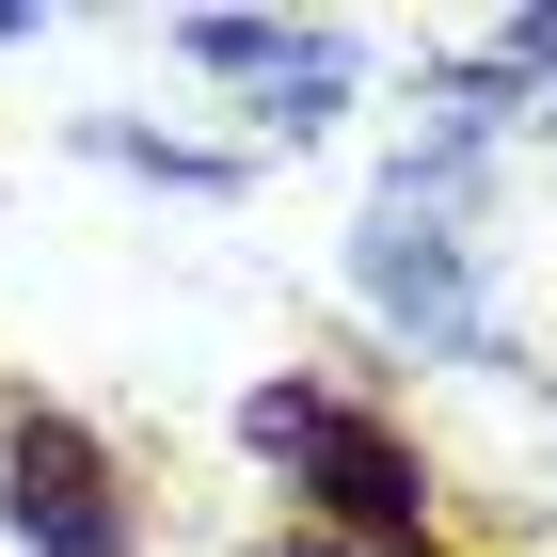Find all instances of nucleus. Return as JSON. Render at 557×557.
<instances>
[{"label": "nucleus", "instance_id": "obj_1", "mask_svg": "<svg viewBox=\"0 0 557 557\" xmlns=\"http://www.w3.org/2000/svg\"><path fill=\"white\" fill-rule=\"evenodd\" d=\"M239 446L287 462V494H319L367 557H414L430 542V462L398 446L383 414H350V398H319V383H256L239 398Z\"/></svg>", "mask_w": 557, "mask_h": 557}, {"label": "nucleus", "instance_id": "obj_3", "mask_svg": "<svg viewBox=\"0 0 557 557\" xmlns=\"http://www.w3.org/2000/svg\"><path fill=\"white\" fill-rule=\"evenodd\" d=\"M367 302H383L398 335H430V350H478V287H462V239H446V208L430 191H383L367 208Z\"/></svg>", "mask_w": 557, "mask_h": 557}, {"label": "nucleus", "instance_id": "obj_2", "mask_svg": "<svg viewBox=\"0 0 557 557\" xmlns=\"http://www.w3.org/2000/svg\"><path fill=\"white\" fill-rule=\"evenodd\" d=\"M0 510L33 557H128V494H112V446L81 414H16L0 430Z\"/></svg>", "mask_w": 557, "mask_h": 557}]
</instances>
